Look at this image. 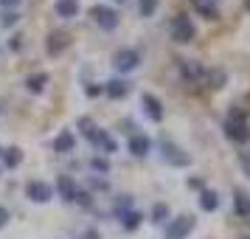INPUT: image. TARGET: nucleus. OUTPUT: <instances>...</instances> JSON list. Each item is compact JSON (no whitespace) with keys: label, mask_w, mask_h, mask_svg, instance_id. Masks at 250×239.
<instances>
[{"label":"nucleus","mask_w":250,"mask_h":239,"mask_svg":"<svg viewBox=\"0 0 250 239\" xmlns=\"http://www.w3.org/2000/svg\"><path fill=\"white\" fill-rule=\"evenodd\" d=\"M54 12H57L59 17H65V20H68V17H76V14H79V0H57V3H54Z\"/></svg>","instance_id":"2eb2a0df"},{"label":"nucleus","mask_w":250,"mask_h":239,"mask_svg":"<svg viewBox=\"0 0 250 239\" xmlns=\"http://www.w3.org/2000/svg\"><path fill=\"white\" fill-rule=\"evenodd\" d=\"M194 34H197V28H194L188 14H177V17L171 20V40H174V43H191Z\"/></svg>","instance_id":"f03ea898"},{"label":"nucleus","mask_w":250,"mask_h":239,"mask_svg":"<svg viewBox=\"0 0 250 239\" xmlns=\"http://www.w3.org/2000/svg\"><path fill=\"white\" fill-rule=\"evenodd\" d=\"M17 20H20V14L14 12V9H9V12H3V14H0V25H3V28H9V25H14Z\"/></svg>","instance_id":"bb28decb"},{"label":"nucleus","mask_w":250,"mask_h":239,"mask_svg":"<svg viewBox=\"0 0 250 239\" xmlns=\"http://www.w3.org/2000/svg\"><path fill=\"white\" fill-rule=\"evenodd\" d=\"M9 48H12V51H20V48H23V34H14L12 40H9Z\"/></svg>","instance_id":"7c9ffc66"},{"label":"nucleus","mask_w":250,"mask_h":239,"mask_svg":"<svg viewBox=\"0 0 250 239\" xmlns=\"http://www.w3.org/2000/svg\"><path fill=\"white\" fill-rule=\"evenodd\" d=\"M76 200L87 208V205H90V194H87V192H76Z\"/></svg>","instance_id":"473e14b6"},{"label":"nucleus","mask_w":250,"mask_h":239,"mask_svg":"<svg viewBox=\"0 0 250 239\" xmlns=\"http://www.w3.org/2000/svg\"><path fill=\"white\" fill-rule=\"evenodd\" d=\"M90 17L99 23V28H104V31H113L115 25H118V12L115 9H110V6H90Z\"/></svg>","instance_id":"20e7f679"},{"label":"nucleus","mask_w":250,"mask_h":239,"mask_svg":"<svg viewBox=\"0 0 250 239\" xmlns=\"http://www.w3.org/2000/svg\"><path fill=\"white\" fill-rule=\"evenodd\" d=\"M225 135L233 141V144H245L250 138L248 121H245V113L242 110H230V115L225 118Z\"/></svg>","instance_id":"f257e3e1"},{"label":"nucleus","mask_w":250,"mask_h":239,"mask_svg":"<svg viewBox=\"0 0 250 239\" xmlns=\"http://www.w3.org/2000/svg\"><path fill=\"white\" fill-rule=\"evenodd\" d=\"M245 239H250V237H245Z\"/></svg>","instance_id":"e433bc0d"},{"label":"nucleus","mask_w":250,"mask_h":239,"mask_svg":"<svg viewBox=\"0 0 250 239\" xmlns=\"http://www.w3.org/2000/svg\"><path fill=\"white\" fill-rule=\"evenodd\" d=\"M141 104H144V110H146V115L152 121H163V104H160V99H155L152 93H144Z\"/></svg>","instance_id":"1a4fd4ad"},{"label":"nucleus","mask_w":250,"mask_h":239,"mask_svg":"<svg viewBox=\"0 0 250 239\" xmlns=\"http://www.w3.org/2000/svg\"><path fill=\"white\" fill-rule=\"evenodd\" d=\"M45 85H48V73H42V70H40V73H31V76L25 79V87L31 93H42Z\"/></svg>","instance_id":"6ab92c4d"},{"label":"nucleus","mask_w":250,"mask_h":239,"mask_svg":"<svg viewBox=\"0 0 250 239\" xmlns=\"http://www.w3.org/2000/svg\"><path fill=\"white\" fill-rule=\"evenodd\" d=\"M129 203H132V197H129V194H121V197L115 200V211H118V214L124 217L126 211H129Z\"/></svg>","instance_id":"cd10ccee"},{"label":"nucleus","mask_w":250,"mask_h":239,"mask_svg":"<svg viewBox=\"0 0 250 239\" xmlns=\"http://www.w3.org/2000/svg\"><path fill=\"white\" fill-rule=\"evenodd\" d=\"M138 12H141V17H152L158 12V0H138Z\"/></svg>","instance_id":"b1692460"},{"label":"nucleus","mask_w":250,"mask_h":239,"mask_svg":"<svg viewBox=\"0 0 250 239\" xmlns=\"http://www.w3.org/2000/svg\"><path fill=\"white\" fill-rule=\"evenodd\" d=\"M93 144L102 149V152H107V155H113L115 149H118V144H115L113 138H110V132H107V130H96V135H93Z\"/></svg>","instance_id":"f8f14e48"},{"label":"nucleus","mask_w":250,"mask_h":239,"mask_svg":"<svg viewBox=\"0 0 250 239\" xmlns=\"http://www.w3.org/2000/svg\"><path fill=\"white\" fill-rule=\"evenodd\" d=\"M239 163H242V169H245V174L250 177V152H239Z\"/></svg>","instance_id":"c756f323"},{"label":"nucleus","mask_w":250,"mask_h":239,"mask_svg":"<svg viewBox=\"0 0 250 239\" xmlns=\"http://www.w3.org/2000/svg\"><path fill=\"white\" fill-rule=\"evenodd\" d=\"M216 205H219V197H216V192H211V189H203V192H200V208H203V211H214Z\"/></svg>","instance_id":"412c9836"},{"label":"nucleus","mask_w":250,"mask_h":239,"mask_svg":"<svg viewBox=\"0 0 250 239\" xmlns=\"http://www.w3.org/2000/svg\"><path fill=\"white\" fill-rule=\"evenodd\" d=\"M245 9H248V12H250V0H245Z\"/></svg>","instance_id":"c9c22d12"},{"label":"nucleus","mask_w":250,"mask_h":239,"mask_svg":"<svg viewBox=\"0 0 250 239\" xmlns=\"http://www.w3.org/2000/svg\"><path fill=\"white\" fill-rule=\"evenodd\" d=\"M138 62H141V54H138V51H132V48H121V51H115V57H113L115 70H121V73L135 70Z\"/></svg>","instance_id":"39448f33"},{"label":"nucleus","mask_w":250,"mask_h":239,"mask_svg":"<svg viewBox=\"0 0 250 239\" xmlns=\"http://www.w3.org/2000/svg\"><path fill=\"white\" fill-rule=\"evenodd\" d=\"M121 219H124V228H126V231H135V228L141 225L144 214H141V211H126V214L121 217Z\"/></svg>","instance_id":"5701e85b"},{"label":"nucleus","mask_w":250,"mask_h":239,"mask_svg":"<svg viewBox=\"0 0 250 239\" xmlns=\"http://www.w3.org/2000/svg\"><path fill=\"white\" fill-rule=\"evenodd\" d=\"M73 147H76V138H73V132H68V130L59 132L57 141H54V149L62 152V155H65V152H73Z\"/></svg>","instance_id":"f3484780"},{"label":"nucleus","mask_w":250,"mask_h":239,"mask_svg":"<svg viewBox=\"0 0 250 239\" xmlns=\"http://www.w3.org/2000/svg\"><path fill=\"white\" fill-rule=\"evenodd\" d=\"M57 189H59V197H62L65 203H73V200H76V192H79L76 183H73V177H68V174H62L57 180Z\"/></svg>","instance_id":"9b49d317"},{"label":"nucleus","mask_w":250,"mask_h":239,"mask_svg":"<svg viewBox=\"0 0 250 239\" xmlns=\"http://www.w3.org/2000/svg\"><path fill=\"white\" fill-rule=\"evenodd\" d=\"M79 130H82V135H84V138H90V141H93V135H96V124H93L87 115H82V118H79Z\"/></svg>","instance_id":"393cba45"},{"label":"nucleus","mask_w":250,"mask_h":239,"mask_svg":"<svg viewBox=\"0 0 250 239\" xmlns=\"http://www.w3.org/2000/svg\"><path fill=\"white\" fill-rule=\"evenodd\" d=\"M233 208L239 217H250V194L245 189H233Z\"/></svg>","instance_id":"ddd939ff"},{"label":"nucleus","mask_w":250,"mask_h":239,"mask_svg":"<svg viewBox=\"0 0 250 239\" xmlns=\"http://www.w3.org/2000/svg\"><path fill=\"white\" fill-rule=\"evenodd\" d=\"M104 93L110 96V99H124L126 93H129V85H126L124 79H113L104 85Z\"/></svg>","instance_id":"dca6fc26"},{"label":"nucleus","mask_w":250,"mask_h":239,"mask_svg":"<svg viewBox=\"0 0 250 239\" xmlns=\"http://www.w3.org/2000/svg\"><path fill=\"white\" fill-rule=\"evenodd\" d=\"M180 73L186 79H200L203 76V68H200V62H194V59H180Z\"/></svg>","instance_id":"a211bd4d"},{"label":"nucleus","mask_w":250,"mask_h":239,"mask_svg":"<svg viewBox=\"0 0 250 239\" xmlns=\"http://www.w3.org/2000/svg\"><path fill=\"white\" fill-rule=\"evenodd\" d=\"M68 45H70V37L65 34V31H54V34L45 40V54L48 57H59Z\"/></svg>","instance_id":"6e6552de"},{"label":"nucleus","mask_w":250,"mask_h":239,"mask_svg":"<svg viewBox=\"0 0 250 239\" xmlns=\"http://www.w3.org/2000/svg\"><path fill=\"white\" fill-rule=\"evenodd\" d=\"M0 6H6V9H17L20 0H0Z\"/></svg>","instance_id":"f704fd0d"},{"label":"nucleus","mask_w":250,"mask_h":239,"mask_svg":"<svg viewBox=\"0 0 250 239\" xmlns=\"http://www.w3.org/2000/svg\"><path fill=\"white\" fill-rule=\"evenodd\" d=\"M149 149H152V141H149L146 135H132V138H129V152H132L135 158L149 155Z\"/></svg>","instance_id":"4468645a"},{"label":"nucleus","mask_w":250,"mask_h":239,"mask_svg":"<svg viewBox=\"0 0 250 239\" xmlns=\"http://www.w3.org/2000/svg\"><path fill=\"white\" fill-rule=\"evenodd\" d=\"M6 222H9V208H3V205H0V228L6 225Z\"/></svg>","instance_id":"72a5a7b5"},{"label":"nucleus","mask_w":250,"mask_h":239,"mask_svg":"<svg viewBox=\"0 0 250 239\" xmlns=\"http://www.w3.org/2000/svg\"><path fill=\"white\" fill-rule=\"evenodd\" d=\"M205 82H208V87L219 90V87L228 82V76H225V70H208V73H205Z\"/></svg>","instance_id":"4be33fe9"},{"label":"nucleus","mask_w":250,"mask_h":239,"mask_svg":"<svg viewBox=\"0 0 250 239\" xmlns=\"http://www.w3.org/2000/svg\"><path fill=\"white\" fill-rule=\"evenodd\" d=\"M194 225H197V219H194L191 214H180L177 219H171L169 222V228H166V239H186L194 231Z\"/></svg>","instance_id":"7ed1b4c3"},{"label":"nucleus","mask_w":250,"mask_h":239,"mask_svg":"<svg viewBox=\"0 0 250 239\" xmlns=\"http://www.w3.org/2000/svg\"><path fill=\"white\" fill-rule=\"evenodd\" d=\"M191 3L205 20H219V0H191Z\"/></svg>","instance_id":"9d476101"},{"label":"nucleus","mask_w":250,"mask_h":239,"mask_svg":"<svg viewBox=\"0 0 250 239\" xmlns=\"http://www.w3.org/2000/svg\"><path fill=\"white\" fill-rule=\"evenodd\" d=\"M20 160H23V149L20 147H9L6 152H3V163H6V169H17Z\"/></svg>","instance_id":"aec40b11"},{"label":"nucleus","mask_w":250,"mask_h":239,"mask_svg":"<svg viewBox=\"0 0 250 239\" xmlns=\"http://www.w3.org/2000/svg\"><path fill=\"white\" fill-rule=\"evenodd\" d=\"M102 90H104V87H99V85H87V87H84V93H87L90 99H96V96H99Z\"/></svg>","instance_id":"2f4dec72"},{"label":"nucleus","mask_w":250,"mask_h":239,"mask_svg":"<svg viewBox=\"0 0 250 239\" xmlns=\"http://www.w3.org/2000/svg\"><path fill=\"white\" fill-rule=\"evenodd\" d=\"M90 166H93L96 172H102V174H107V172H110V163H107L104 158H93V160H90Z\"/></svg>","instance_id":"c85d7f7f"},{"label":"nucleus","mask_w":250,"mask_h":239,"mask_svg":"<svg viewBox=\"0 0 250 239\" xmlns=\"http://www.w3.org/2000/svg\"><path fill=\"white\" fill-rule=\"evenodd\" d=\"M169 217V205L166 203H158L155 208H152V222H163Z\"/></svg>","instance_id":"a878e982"},{"label":"nucleus","mask_w":250,"mask_h":239,"mask_svg":"<svg viewBox=\"0 0 250 239\" xmlns=\"http://www.w3.org/2000/svg\"><path fill=\"white\" fill-rule=\"evenodd\" d=\"M160 149H163V160L171 163V166H188V163H191L188 152H183V149L177 147V144H171V141H163Z\"/></svg>","instance_id":"423d86ee"},{"label":"nucleus","mask_w":250,"mask_h":239,"mask_svg":"<svg viewBox=\"0 0 250 239\" xmlns=\"http://www.w3.org/2000/svg\"><path fill=\"white\" fill-rule=\"evenodd\" d=\"M51 194H54V189H51L45 180H31L28 186H25V197L34 200V203H48Z\"/></svg>","instance_id":"0eeeda50"}]
</instances>
